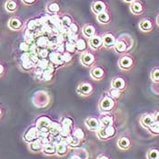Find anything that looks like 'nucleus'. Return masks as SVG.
<instances>
[{
  "label": "nucleus",
  "mask_w": 159,
  "mask_h": 159,
  "mask_svg": "<svg viewBox=\"0 0 159 159\" xmlns=\"http://www.w3.org/2000/svg\"><path fill=\"white\" fill-rule=\"evenodd\" d=\"M105 75V70L102 66H94L92 67V69L90 70V76L94 79V80H101L104 78Z\"/></svg>",
  "instance_id": "obj_15"
},
{
  "label": "nucleus",
  "mask_w": 159,
  "mask_h": 159,
  "mask_svg": "<svg viewBox=\"0 0 159 159\" xmlns=\"http://www.w3.org/2000/svg\"><path fill=\"white\" fill-rule=\"evenodd\" d=\"M156 121H155L154 114H146V115L142 116V117L140 119L141 125L146 128H149Z\"/></svg>",
  "instance_id": "obj_17"
},
{
  "label": "nucleus",
  "mask_w": 159,
  "mask_h": 159,
  "mask_svg": "<svg viewBox=\"0 0 159 159\" xmlns=\"http://www.w3.org/2000/svg\"><path fill=\"white\" fill-rule=\"evenodd\" d=\"M93 91H94V87L88 82H82V83H80L78 85V86H77V89H76L77 94L80 95V96H83V97L90 96L93 93Z\"/></svg>",
  "instance_id": "obj_8"
},
{
  "label": "nucleus",
  "mask_w": 159,
  "mask_h": 159,
  "mask_svg": "<svg viewBox=\"0 0 159 159\" xmlns=\"http://www.w3.org/2000/svg\"><path fill=\"white\" fill-rule=\"evenodd\" d=\"M157 24L159 26V14L157 15Z\"/></svg>",
  "instance_id": "obj_55"
},
{
  "label": "nucleus",
  "mask_w": 159,
  "mask_h": 159,
  "mask_svg": "<svg viewBox=\"0 0 159 159\" xmlns=\"http://www.w3.org/2000/svg\"><path fill=\"white\" fill-rule=\"evenodd\" d=\"M99 121L101 123V125L104 127H107L108 125H112L114 124V118L110 115H106L103 116L102 117L99 118Z\"/></svg>",
  "instance_id": "obj_28"
},
{
  "label": "nucleus",
  "mask_w": 159,
  "mask_h": 159,
  "mask_svg": "<svg viewBox=\"0 0 159 159\" xmlns=\"http://www.w3.org/2000/svg\"><path fill=\"white\" fill-rule=\"evenodd\" d=\"M82 33L87 39H89L90 37H94L97 34V29L93 25L86 24L82 28Z\"/></svg>",
  "instance_id": "obj_18"
},
{
  "label": "nucleus",
  "mask_w": 159,
  "mask_h": 159,
  "mask_svg": "<svg viewBox=\"0 0 159 159\" xmlns=\"http://www.w3.org/2000/svg\"><path fill=\"white\" fill-rule=\"evenodd\" d=\"M129 10L135 16H140L143 15L146 11V7L144 3L140 0H135L131 4H129Z\"/></svg>",
  "instance_id": "obj_4"
},
{
  "label": "nucleus",
  "mask_w": 159,
  "mask_h": 159,
  "mask_svg": "<svg viewBox=\"0 0 159 159\" xmlns=\"http://www.w3.org/2000/svg\"><path fill=\"white\" fill-rule=\"evenodd\" d=\"M150 77L154 83H159V67H156L152 70Z\"/></svg>",
  "instance_id": "obj_37"
},
{
  "label": "nucleus",
  "mask_w": 159,
  "mask_h": 159,
  "mask_svg": "<svg viewBox=\"0 0 159 159\" xmlns=\"http://www.w3.org/2000/svg\"><path fill=\"white\" fill-rule=\"evenodd\" d=\"M85 124H86V126L87 127L88 130L95 131V132H97L98 129H100V127L102 126L101 123L99 121V118H97L95 116L87 117L85 120Z\"/></svg>",
  "instance_id": "obj_9"
},
{
  "label": "nucleus",
  "mask_w": 159,
  "mask_h": 159,
  "mask_svg": "<svg viewBox=\"0 0 159 159\" xmlns=\"http://www.w3.org/2000/svg\"><path fill=\"white\" fill-rule=\"evenodd\" d=\"M55 51H57V52H59V53H64L65 51H66V49H65V43L64 44H57V46H56V50Z\"/></svg>",
  "instance_id": "obj_48"
},
{
  "label": "nucleus",
  "mask_w": 159,
  "mask_h": 159,
  "mask_svg": "<svg viewBox=\"0 0 159 159\" xmlns=\"http://www.w3.org/2000/svg\"><path fill=\"white\" fill-rule=\"evenodd\" d=\"M22 2L26 6H31L33 4H35L37 2V0H22Z\"/></svg>",
  "instance_id": "obj_49"
},
{
  "label": "nucleus",
  "mask_w": 159,
  "mask_h": 159,
  "mask_svg": "<svg viewBox=\"0 0 159 159\" xmlns=\"http://www.w3.org/2000/svg\"><path fill=\"white\" fill-rule=\"evenodd\" d=\"M38 138H39V130L36 125L29 127L24 134L25 142H26L28 144Z\"/></svg>",
  "instance_id": "obj_6"
},
{
  "label": "nucleus",
  "mask_w": 159,
  "mask_h": 159,
  "mask_svg": "<svg viewBox=\"0 0 159 159\" xmlns=\"http://www.w3.org/2000/svg\"><path fill=\"white\" fill-rule=\"evenodd\" d=\"M102 40H103V47L107 49L114 48L116 41V37L111 33L107 32L102 35Z\"/></svg>",
  "instance_id": "obj_7"
},
{
  "label": "nucleus",
  "mask_w": 159,
  "mask_h": 159,
  "mask_svg": "<svg viewBox=\"0 0 159 159\" xmlns=\"http://www.w3.org/2000/svg\"><path fill=\"white\" fill-rule=\"evenodd\" d=\"M108 95L110 96L111 98H113L115 100H116V99H118V98L121 97V95H122V91H120V90H118V89H116V88L111 87L110 89H109V91H108Z\"/></svg>",
  "instance_id": "obj_35"
},
{
  "label": "nucleus",
  "mask_w": 159,
  "mask_h": 159,
  "mask_svg": "<svg viewBox=\"0 0 159 159\" xmlns=\"http://www.w3.org/2000/svg\"><path fill=\"white\" fill-rule=\"evenodd\" d=\"M117 146L122 150H126L131 147V141L128 137L122 136L117 140Z\"/></svg>",
  "instance_id": "obj_24"
},
{
  "label": "nucleus",
  "mask_w": 159,
  "mask_h": 159,
  "mask_svg": "<svg viewBox=\"0 0 159 159\" xmlns=\"http://www.w3.org/2000/svg\"><path fill=\"white\" fill-rule=\"evenodd\" d=\"M95 62H96V57L90 51H85L80 56V63L86 67L92 66L95 64Z\"/></svg>",
  "instance_id": "obj_5"
},
{
  "label": "nucleus",
  "mask_w": 159,
  "mask_h": 159,
  "mask_svg": "<svg viewBox=\"0 0 159 159\" xmlns=\"http://www.w3.org/2000/svg\"><path fill=\"white\" fill-rule=\"evenodd\" d=\"M29 48H30V45L28 43H26L25 41L22 42L19 44V49L23 52H29Z\"/></svg>",
  "instance_id": "obj_47"
},
{
  "label": "nucleus",
  "mask_w": 159,
  "mask_h": 159,
  "mask_svg": "<svg viewBox=\"0 0 159 159\" xmlns=\"http://www.w3.org/2000/svg\"><path fill=\"white\" fill-rule=\"evenodd\" d=\"M49 60L48 58H40L37 63L36 64V67L37 68H40V69H46V68H48V65H49Z\"/></svg>",
  "instance_id": "obj_33"
},
{
  "label": "nucleus",
  "mask_w": 159,
  "mask_h": 159,
  "mask_svg": "<svg viewBox=\"0 0 159 159\" xmlns=\"http://www.w3.org/2000/svg\"><path fill=\"white\" fill-rule=\"evenodd\" d=\"M105 130H106V133L108 136V138H111L113 137L114 135H116V127L112 125H108L107 127H105Z\"/></svg>",
  "instance_id": "obj_41"
},
{
  "label": "nucleus",
  "mask_w": 159,
  "mask_h": 159,
  "mask_svg": "<svg viewBox=\"0 0 159 159\" xmlns=\"http://www.w3.org/2000/svg\"><path fill=\"white\" fill-rule=\"evenodd\" d=\"M56 151H57V155L59 157H63V156L66 155V153L68 151V146L65 142V140L56 147Z\"/></svg>",
  "instance_id": "obj_26"
},
{
  "label": "nucleus",
  "mask_w": 159,
  "mask_h": 159,
  "mask_svg": "<svg viewBox=\"0 0 159 159\" xmlns=\"http://www.w3.org/2000/svg\"><path fill=\"white\" fill-rule=\"evenodd\" d=\"M7 25H8V27H9L10 29L16 31V30H20V29L23 27L24 23H23V21H22L20 18H18V17H12V18L9 19Z\"/></svg>",
  "instance_id": "obj_16"
},
{
  "label": "nucleus",
  "mask_w": 159,
  "mask_h": 159,
  "mask_svg": "<svg viewBox=\"0 0 159 159\" xmlns=\"http://www.w3.org/2000/svg\"><path fill=\"white\" fill-rule=\"evenodd\" d=\"M87 48V42L84 38H78L77 41L75 42V48L76 51H79V52H85Z\"/></svg>",
  "instance_id": "obj_29"
},
{
  "label": "nucleus",
  "mask_w": 159,
  "mask_h": 159,
  "mask_svg": "<svg viewBox=\"0 0 159 159\" xmlns=\"http://www.w3.org/2000/svg\"><path fill=\"white\" fill-rule=\"evenodd\" d=\"M134 39L130 35L123 34L120 37H116V41L114 47V50L120 55H125L134 47Z\"/></svg>",
  "instance_id": "obj_1"
},
{
  "label": "nucleus",
  "mask_w": 159,
  "mask_h": 159,
  "mask_svg": "<svg viewBox=\"0 0 159 159\" xmlns=\"http://www.w3.org/2000/svg\"><path fill=\"white\" fill-rule=\"evenodd\" d=\"M148 129L153 135H159V122H155Z\"/></svg>",
  "instance_id": "obj_44"
},
{
  "label": "nucleus",
  "mask_w": 159,
  "mask_h": 159,
  "mask_svg": "<svg viewBox=\"0 0 159 159\" xmlns=\"http://www.w3.org/2000/svg\"><path fill=\"white\" fill-rule=\"evenodd\" d=\"M97 135H98V137L99 139H102V140H107V139H109L107 135V133H106V130H105V127L104 126H101L100 129H98V131H97Z\"/></svg>",
  "instance_id": "obj_38"
},
{
  "label": "nucleus",
  "mask_w": 159,
  "mask_h": 159,
  "mask_svg": "<svg viewBox=\"0 0 159 159\" xmlns=\"http://www.w3.org/2000/svg\"><path fill=\"white\" fill-rule=\"evenodd\" d=\"M111 87L118 89L123 92L126 88V82L121 76H116V77L113 78V80L111 82Z\"/></svg>",
  "instance_id": "obj_14"
},
{
  "label": "nucleus",
  "mask_w": 159,
  "mask_h": 159,
  "mask_svg": "<svg viewBox=\"0 0 159 159\" xmlns=\"http://www.w3.org/2000/svg\"><path fill=\"white\" fill-rule=\"evenodd\" d=\"M37 53L39 58H48V57L49 52L48 48L37 49Z\"/></svg>",
  "instance_id": "obj_42"
},
{
  "label": "nucleus",
  "mask_w": 159,
  "mask_h": 159,
  "mask_svg": "<svg viewBox=\"0 0 159 159\" xmlns=\"http://www.w3.org/2000/svg\"><path fill=\"white\" fill-rule=\"evenodd\" d=\"M68 32L70 33H73V34H78V31H79V27L78 25L75 24V23H72V24L69 25V27L67 28Z\"/></svg>",
  "instance_id": "obj_46"
},
{
  "label": "nucleus",
  "mask_w": 159,
  "mask_h": 159,
  "mask_svg": "<svg viewBox=\"0 0 159 159\" xmlns=\"http://www.w3.org/2000/svg\"><path fill=\"white\" fill-rule=\"evenodd\" d=\"M61 125L64 127H67L72 129L73 127V120L70 117H64L61 122Z\"/></svg>",
  "instance_id": "obj_39"
},
{
  "label": "nucleus",
  "mask_w": 159,
  "mask_h": 159,
  "mask_svg": "<svg viewBox=\"0 0 159 159\" xmlns=\"http://www.w3.org/2000/svg\"><path fill=\"white\" fill-rule=\"evenodd\" d=\"M48 60L50 63H52L56 66H60L65 64L64 60H63L62 54L59 52H57V51H52L49 53Z\"/></svg>",
  "instance_id": "obj_12"
},
{
  "label": "nucleus",
  "mask_w": 159,
  "mask_h": 159,
  "mask_svg": "<svg viewBox=\"0 0 159 159\" xmlns=\"http://www.w3.org/2000/svg\"><path fill=\"white\" fill-rule=\"evenodd\" d=\"M70 159H84V158H82L80 156H78V155H74V156H72V157Z\"/></svg>",
  "instance_id": "obj_52"
},
{
  "label": "nucleus",
  "mask_w": 159,
  "mask_h": 159,
  "mask_svg": "<svg viewBox=\"0 0 159 159\" xmlns=\"http://www.w3.org/2000/svg\"><path fill=\"white\" fill-rule=\"evenodd\" d=\"M116 105V100L111 98L109 95H105L99 102V109L103 112H109Z\"/></svg>",
  "instance_id": "obj_2"
},
{
  "label": "nucleus",
  "mask_w": 159,
  "mask_h": 159,
  "mask_svg": "<svg viewBox=\"0 0 159 159\" xmlns=\"http://www.w3.org/2000/svg\"><path fill=\"white\" fill-rule=\"evenodd\" d=\"M42 152L47 155V156H53V155H57V151H56V147L54 145H52L51 143L43 147Z\"/></svg>",
  "instance_id": "obj_31"
},
{
  "label": "nucleus",
  "mask_w": 159,
  "mask_h": 159,
  "mask_svg": "<svg viewBox=\"0 0 159 159\" xmlns=\"http://www.w3.org/2000/svg\"><path fill=\"white\" fill-rule=\"evenodd\" d=\"M65 49H66V52H68V53H70V54H72V55H73L74 53L76 51V48H75V43H71V42L66 41V42H65Z\"/></svg>",
  "instance_id": "obj_36"
},
{
  "label": "nucleus",
  "mask_w": 159,
  "mask_h": 159,
  "mask_svg": "<svg viewBox=\"0 0 159 159\" xmlns=\"http://www.w3.org/2000/svg\"><path fill=\"white\" fill-rule=\"evenodd\" d=\"M97 19H98V21L100 24L107 25L110 23L111 16L109 12L107 10H106V11H104V12H102L101 14L98 15L97 16Z\"/></svg>",
  "instance_id": "obj_21"
},
{
  "label": "nucleus",
  "mask_w": 159,
  "mask_h": 159,
  "mask_svg": "<svg viewBox=\"0 0 159 159\" xmlns=\"http://www.w3.org/2000/svg\"><path fill=\"white\" fill-rule=\"evenodd\" d=\"M125 3H127V4H131L133 1H135V0H123Z\"/></svg>",
  "instance_id": "obj_54"
},
{
  "label": "nucleus",
  "mask_w": 159,
  "mask_h": 159,
  "mask_svg": "<svg viewBox=\"0 0 159 159\" xmlns=\"http://www.w3.org/2000/svg\"><path fill=\"white\" fill-rule=\"evenodd\" d=\"M5 8L8 13H15L18 9L17 2L15 0H7L5 4Z\"/></svg>",
  "instance_id": "obj_27"
},
{
  "label": "nucleus",
  "mask_w": 159,
  "mask_h": 159,
  "mask_svg": "<svg viewBox=\"0 0 159 159\" xmlns=\"http://www.w3.org/2000/svg\"><path fill=\"white\" fill-rule=\"evenodd\" d=\"M47 11L49 15H58L60 12V6L56 1H51L47 5Z\"/></svg>",
  "instance_id": "obj_19"
},
{
  "label": "nucleus",
  "mask_w": 159,
  "mask_h": 159,
  "mask_svg": "<svg viewBox=\"0 0 159 159\" xmlns=\"http://www.w3.org/2000/svg\"><path fill=\"white\" fill-rule=\"evenodd\" d=\"M35 44L37 45L38 48H46L48 46L49 41L47 37H39L37 39Z\"/></svg>",
  "instance_id": "obj_30"
},
{
  "label": "nucleus",
  "mask_w": 159,
  "mask_h": 159,
  "mask_svg": "<svg viewBox=\"0 0 159 159\" xmlns=\"http://www.w3.org/2000/svg\"><path fill=\"white\" fill-rule=\"evenodd\" d=\"M154 117H155L156 122H159V111H157L154 113Z\"/></svg>",
  "instance_id": "obj_50"
},
{
  "label": "nucleus",
  "mask_w": 159,
  "mask_h": 159,
  "mask_svg": "<svg viewBox=\"0 0 159 159\" xmlns=\"http://www.w3.org/2000/svg\"><path fill=\"white\" fill-rule=\"evenodd\" d=\"M91 8H92V12L98 16L102 12L107 10V5L103 0H95L92 3Z\"/></svg>",
  "instance_id": "obj_10"
},
{
  "label": "nucleus",
  "mask_w": 159,
  "mask_h": 159,
  "mask_svg": "<svg viewBox=\"0 0 159 159\" xmlns=\"http://www.w3.org/2000/svg\"><path fill=\"white\" fill-rule=\"evenodd\" d=\"M73 23V20L71 18L70 16L68 15H63L61 16V25L62 26L66 27V28H68L69 25Z\"/></svg>",
  "instance_id": "obj_32"
},
{
  "label": "nucleus",
  "mask_w": 159,
  "mask_h": 159,
  "mask_svg": "<svg viewBox=\"0 0 159 159\" xmlns=\"http://www.w3.org/2000/svg\"><path fill=\"white\" fill-rule=\"evenodd\" d=\"M72 135L75 136V137H76V138H78L80 141L81 140H83L84 139V137H85V133H84V131L81 129V128H75V130L73 131V134Z\"/></svg>",
  "instance_id": "obj_40"
},
{
  "label": "nucleus",
  "mask_w": 159,
  "mask_h": 159,
  "mask_svg": "<svg viewBox=\"0 0 159 159\" xmlns=\"http://www.w3.org/2000/svg\"><path fill=\"white\" fill-rule=\"evenodd\" d=\"M5 73V66L0 63V76H2Z\"/></svg>",
  "instance_id": "obj_51"
},
{
  "label": "nucleus",
  "mask_w": 159,
  "mask_h": 159,
  "mask_svg": "<svg viewBox=\"0 0 159 159\" xmlns=\"http://www.w3.org/2000/svg\"><path fill=\"white\" fill-rule=\"evenodd\" d=\"M51 122H52L51 119L48 116H40L39 118H37V122H36V126L38 129L44 128V127H49Z\"/></svg>",
  "instance_id": "obj_22"
},
{
  "label": "nucleus",
  "mask_w": 159,
  "mask_h": 159,
  "mask_svg": "<svg viewBox=\"0 0 159 159\" xmlns=\"http://www.w3.org/2000/svg\"><path fill=\"white\" fill-rule=\"evenodd\" d=\"M61 123L52 121L50 125H49V133H50L51 135H59V133L61 131Z\"/></svg>",
  "instance_id": "obj_23"
},
{
  "label": "nucleus",
  "mask_w": 159,
  "mask_h": 159,
  "mask_svg": "<svg viewBox=\"0 0 159 159\" xmlns=\"http://www.w3.org/2000/svg\"><path fill=\"white\" fill-rule=\"evenodd\" d=\"M28 148L33 153H40L43 150V145L40 141V139H36L33 142L28 144Z\"/></svg>",
  "instance_id": "obj_20"
},
{
  "label": "nucleus",
  "mask_w": 159,
  "mask_h": 159,
  "mask_svg": "<svg viewBox=\"0 0 159 159\" xmlns=\"http://www.w3.org/2000/svg\"><path fill=\"white\" fill-rule=\"evenodd\" d=\"M118 66L121 70L128 71L134 66V59L129 55H123L118 60Z\"/></svg>",
  "instance_id": "obj_3"
},
{
  "label": "nucleus",
  "mask_w": 159,
  "mask_h": 159,
  "mask_svg": "<svg viewBox=\"0 0 159 159\" xmlns=\"http://www.w3.org/2000/svg\"><path fill=\"white\" fill-rule=\"evenodd\" d=\"M97 159H109L107 156H99Z\"/></svg>",
  "instance_id": "obj_53"
},
{
  "label": "nucleus",
  "mask_w": 159,
  "mask_h": 159,
  "mask_svg": "<svg viewBox=\"0 0 159 159\" xmlns=\"http://www.w3.org/2000/svg\"><path fill=\"white\" fill-rule=\"evenodd\" d=\"M147 159H159V150L157 148H151L147 154Z\"/></svg>",
  "instance_id": "obj_34"
},
{
  "label": "nucleus",
  "mask_w": 159,
  "mask_h": 159,
  "mask_svg": "<svg viewBox=\"0 0 159 159\" xmlns=\"http://www.w3.org/2000/svg\"><path fill=\"white\" fill-rule=\"evenodd\" d=\"M62 57H63V60H64V63L65 64H67V63H69V62L72 60V54H70V53H68V52H66V51H65L64 53H62Z\"/></svg>",
  "instance_id": "obj_45"
},
{
  "label": "nucleus",
  "mask_w": 159,
  "mask_h": 159,
  "mask_svg": "<svg viewBox=\"0 0 159 159\" xmlns=\"http://www.w3.org/2000/svg\"><path fill=\"white\" fill-rule=\"evenodd\" d=\"M2 115H3V111H2L1 107H0V118L2 117Z\"/></svg>",
  "instance_id": "obj_56"
},
{
  "label": "nucleus",
  "mask_w": 159,
  "mask_h": 159,
  "mask_svg": "<svg viewBox=\"0 0 159 159\" xmlns=\"http://www.w3.org/2000/svg\"><path fill=\"white\" fill-rule=\"evenodd\" d=\"M138 28L144 32V33H149L154 29V24L151 19L149 18H143L138 23Z\"/></svg>",
  "instance_id": "obj_13"
},
{
  "label": "nucleus",
  "mask_w": 159,
  "mask_h": 159,
  "mask_svg": "<svg viewBox=\"0 0 159 159\" xmlns=\"http://www.w3.org/2000/svg\"><path fill=\"white\" fill-rule=\"evenodd\" d=\"M37 21H38V19H31V20H29L28 23H27V29L30 30V31L35 30L37 27V25H39V23Z\"/></svg>",
  "instance_id": "obj_43"
},
{
  "label": "nucleus",
  "mask_w": 159,
  "mask_h": 159,
  "mask_svg": "<svg viewBox=\"0 0 159 159\" xmlns=\"http://www.w3.org/2000/svg\"><path fill=\"white\" fill-rule=\"evenodd\" d=\"M88 45L94 51H98L100 48H103V40H102V36H99L96 34L94 37H90L88 39Z\"/></svg>",
  "instance_id": "obj_11"
},
{
  "label": "nucleus",
  "mask_w": 159,
  "mask_h": 159,
  "mask_svg": "<svg viewBox=\"0 0 159 159\" xmlns=\"http://www.w3.org/2000/svg\"><path fill=\"white\" fill-rule=\"evenodd\" d=\"M65 142L67 144L68 147H79L80 145V140L76 137H75L72 134H70L69 135H67L66 137H65Z\"/></svg>",
  "instance_id": "obj_25"
}]
</instances>
